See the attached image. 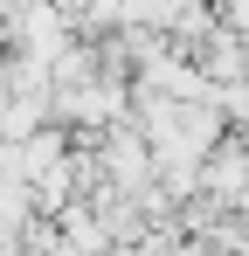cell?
I'll use <instances>...</instances> for the list:
<instances>
[{"label":"cell","instance_id":"1","mask_svg":"<svg viewBox=\"0 0 249 256\" xmlns=\"http://www.w3.org/2000/svg\"><path fill=\"white\" fill-rule=\"evenodd\" d=\"M208 187H214V194H249V146H222Z\"/></svg>","mask_w":249,"mask_h":256}]
</instances>
